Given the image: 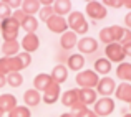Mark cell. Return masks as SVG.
Returning a JSON list of instances; mask_svg holds the SVG:
<instances>
[{
    "label": "cell",
    "mask_w": 131,
    "mask_h": 117,
    "mask_svg": "<svg viewBox=\"0 0 131 117\" xmlns=\"http://www.w3.org/2000/svg\"><path fill=\"white\" fill-rule=\"evenodd\" d=\"M20 28L25 30V35L27 33H35L37 28H38V18H37V17H32V15H27V18L23 20Z\"/></svg>",
    "instance_id": "26"
},
{
    "label": "cell",
    "mask_w": 131,
    "mask_h": 117,
    "mask_svg": "<svg viewBox=\"0 0 131 117\" xmlns=\"http://www.w3.org/2000/svg\"><path fill=\"white\" fill-rule=\"evenodd\" d=\"M81 117H98V115H96V114H95V112H93V111H91V109H88V111H86V112H85V114H83V115H81Z\"/></svg>",
    "instance_id": "41"
},
{
    "label": "cell",
    "mask_w": 131,
    "mask_h": 117,
    "mask_svg": "<svg viewBox=\"0 0 131 117\" xmlns=\"http://www.w3.org/2000/svg\"><path fill=\"white\" fill-rule=\"evenodd\" d=\"M123 7H126L128 12H131V0H123Z\"/></svg>",
    "instance_id": "43"
},
{
    "label": "cell",
    "mask_w": 131,
    "mask_h": 117,
    "mask_svg": "<svg viewBox=\"0 0 131 117\" xmlns=\"http://www.w3.org/2000/svg\"><path fill=\"white\" fill-rule=\"evenodd\" d=\"M93 112L98 117H108L115 112V99L113 97H100L93 104Z\"/></svg>",
    "instance_id": "4"
},
{
    "label": "cell",
    "mask_w": 131,
    "mask_h": 117,
    "mask_svg": "<svg viewBox=\"0 0 131 117\" xmlns=\"http://www.w3.org/2000/svg\"><path fill=\"white\" fill-rule=\"evenodd\" d=\"M123 117H131V112H128V114H125Z\"/></svg>",
    "instance_id": "45"
},
{
    "label": "cell",
    "mask_w": 131,
    "mask_h": 117,
    "mask_svg": "<svg viewBox=\"0 0 131 117\" xmlns=\"http://www.w3.org/2000/svg\"><path fill=\"white\" fill-rule=\"evenodd\" d=\"M40 8H42V5L38 0H22V10L25 12V15L35 17V13H38Z\"/></svg>",
    "instance_id": "25"
},
{
    "label": "cell",
    "mask_w": 131,
    "mask_h": 117,
    "mask_svg": "<svg viewBox=\"0 0 131 117\" xmlns=\"http://www.w3.org/2000/svg\"><path fill=\"white\" fill-rule=\"evenodd\" d=\"M129 41H131V30L125 28V30H123L121 38H119V45H121V46H125L126 43H129Z\"/></svg>",
    "instance_id": "37"
},
{
    "label": "cell",
    "mask_w": 131,
    "mask_h": 117,
    "mask_svg": "<svg viewBox=\"0 0 131 117\" xmlns=\"http://www.w3.org/2000/svg\"><path fill=\"white\" fill-rule=\"evenodd\" d=\"M78 97L85 106H91L98 101V92L96 89H78Z\"/></svg>",
    "instance_id": "22"
},
{
    "label": "cell",
    "mask_w": 131,
    "mask_h": 117,
    "mask_svg": "<svg viewBox=\"0 0 131 117\" xmlns=\"http://www.w3.org/2000/svg\"><path fill=\"white\" fill-rule=\"evenodd\" d=\"M17 106H18L17 104V97L13 94H0V109H2L5 114H8Z\"/></svg>",
    "instance_id": "23"
},
{
    "label": "cell",
    "mask_w": 131,
    "mask_h": 117,
    "mask_svg": "<svg viewBox=\"0 0 131 117\" xmlns=\"http://www.w3.org/2000/svg\"><path fill=\"white\" fill-rule=\"evenodd\" d=\"M5 2H7V5H8L10 8H13V10L22 8V0H5Z\"/></svg>",
    "instance_id": "38"
},
{
    "label": "cell",
    "mask_w": 131,
    "mask_h": 117,
    "mask_svg": "<svg viewBox=\"0 0 131 117\" xmlns=\"http://www.w3.org/2000/svg\"><path fill=\"white\" fill-rule=\"evenodd\" d=\"M77 45H78V35L73 33L71 30H68V32L63 33V35H60V46H61V50L71 51L73 48H77Z\"/></svg>",
    "instance_id": "12"
},
{
    "label": "cell",
    "mask_w": 131,
    "mask_h": 117,
    "mask_svg": "<svg viewBox=\"0 0 131 117\" xmlns=\"http://www.w3.org/2000/svg\"><path fill=\"white\" fill-rule=\"evenodd\" d=\"M77 48H78V53L83 54V56L85 54H91L98 50V40L93 38V36H83V38L78 40Z\"/></svg>",
    "instance_id": "9"
},
{
    "label": "cell",
    "mask_w": 131,
    "mask_h": 117,
    "mask_svg": "<svg viewBox=\"0 0 131 117\" xmlns=\"http://www.w3.org/2000/svg\"><path fill=\"white\" fill-rule=\"evenodd\" d=\"M12 18L15 20V22L18 23V25H22L23 20L27 18V15H25V12H23L22 8H18V10H13V12H12Z\"/></svg>",
    "instance_id": "34"
},
{
    "label": "cell",
    "mask_w": 131,
    "mask_h": 117,
    "mask_svg": "<svg viewBox=\"0 0 131 117\" xmlns=\"http://www.w3.org/2000/svg\"><path fill=\"white\" fill-rule=\"evenodd\" d=\"M20 46H22V50L25 53L32 54L40 48V38L37 36V33H27L20 41Z\"/></svg>",
    "instance_id": "11"
},
{
    "label": "cell",
    "mask_w": 131,
    "mask_h": 117,
    "mask_svg": "<svg viewBox=\"0 0 131 117\" xmlns=\"http://www.w3.org/2000/svg\"><path fill=\"white\" fill-rule=\"evenodd\" d=\"M23 101H25L27 107H37L42 102V92H38L37 89H27L23 92Z\"/></svg>",
    "instance_id": "16"
},
{
    "label": "cell",
    "mask_w": 131,
    "mask_h": 117,
    "mask_svg": "<svg viewBox=\"0 0 131 117\" xmlns=\"http://www.w3.org/2000/svg\"><path fill=\"white\" fill-rule=\"evenodd\" d=\"M116 76L123 82H129L131 84V63H126V61L119 63L118 68H116Z\"/></svg>",
    "instance_id": "24"
},
{
    "label": "cell",
    "mask_w": 131,
    "mask_h": 117,
    "mask_svg": "<svg viewBox=\"0 0 131 117\" xmlns=\"http://www.w3.org/2000/svg\"><path fill=\"white\" fill-rule=\"evenodd\" d=\"M18 32H20V25L12 18V17L0 22V33H2L3 41L17 40V38H18Z\"/></svg>",
    "instance_id": "3"
},
{
    "label": "cell",
    "mask_w": 131,
    "mask_h": 117,
    "mask_svg": "<svg viewBox=\"0 0 131 117\" xmlns=\"http://www.w3.org/2000/svg\"><path fill=\"white\" fill-rule=\"evenodd\" d=\"M60 96H61V87H60V84H57L55 81H51V84L42 92V102H45V104H48V106H51V104H55V102L60 99Z\"/></svg>",
    "instance_id": "8"
},
{
    "label": "cell",
    "mask_w": 131,
    "mask_h": 117,
    "mask_svg": "<svg viewBox=\"0 0 131 117\" xmlns=\"http://www.w3.org/2000/svg\"><path fill=\"white\" fill-rule=\"evenodd\" d=\"M5 84H7V76H3V74H0V87H3Z\"/></svg>",
    "instance_id": "42"
},
{
    "label": "cell",
    "mask_w": 131,
    "mask_h": 117,
    "mask_svg": "<svg viewBox=\"0 0 131 117\" xmlns=\"http://www.w3.org/2000/svg\"><path fill=\"white\" fill-rule=\"evenodd\" d=\"M10 17H12V8H10V7L7 5V2L3 0V2H0V22L10 18Z\"/></svg>",
    "instance_id": "32"
},
{
    "label": "cell",
    "mask_w": 131,
    "mask_h": 117,
    "mask_svg": "<svg viewBox=\"0 0 131 117\" xmlns=\"http://www.w3.org/2000/svg\"><path fill=\"white\" fill-rule=\"evenodd\" d=\"M125 25H126V28L131 30V12H128L125 15Z\"/></svg>",
    "instance_id": "39"
},
{
    "label": "cell",
    "mask_w": 131,
    "mask_h": 117,
    "mask_svg": "<svg viewBox=\"0 0 131 117\" xmlns=\"http://www.w3.org/2000/svg\"><path fill=\"white\" fill-rule=\"evenodd\" d=\"M85 63H86V60H85L83 54L75 53V54H70V56H68L67 68H68V69H71V71H75V73H80V71H83Z\"/></svg>",
    "instance_id": "13"
},
{
    "label": "cell",
    "mask_w": 131,
    "mask_h": 117,
    "mask_svg": "<svg viewBox=\"0 0 131 117\" xmlns=\"http://www.w3.org/2000/svg\"><path fill=\"white\" fill-rule=\"evenodd\" d=\"M61 99V104L65 106V107H73L77 102H80V97H78V89H68V91L61 92L60 96Z\"/></svg>",
    "instance_id": "19"
},
{
    "label": "cell",
    "mask_w": 131,
    "mask_h": 117,
    "mask_svg": "<svg viewBox=\"0 0 131 117\" xmlns=\"http://www.w3.org/2000/svg\"><path fill=\"white\" fill-rule=\"evenodd\" d=\"M7 84H8L10 87H20V86L23 84L22 73H10L8 76H7Z\"/></svg>",
    "instance_id": "28"
},
{
    "label": "cell",
    "mask_w": 131,
    "mask_h": 117,
    "mask_svg": "<svg viewBox=\"0 0 131 117\" xmlns=\"http://www.w3.org/2000/svg\"><path fill=\"white\" fill-rule=\"evenodd\" d=\"M98 36H100V41H103V43H105V46H106V45L115 43V40H113V33H111V28H110V26L100 30V35Z\"/></svg>",
    "instance_id": "29"
},
{
    "label": "cell",
    "mask_w": 131,
    "mask_h": 117,
    "mask_svg": "<svg viewBox=\"0 0 131 117\" xmlns=\"http://www.w3.org/2000/svg\"><path fill=\"white\" fill-rule=\"evenodd\" d=\"M53 12H55V15L68 17L73 12V3L70 0H57V2H53Z\"/></svg>",
    "instance_id": "17"
},
{
    "label": "cell",
    "mask_w": 131,
    "mask_h": 117,
    "mask_svg": "<svg viewBox=\"0 0 131 117\" xmlns=\"http://www.w3.org/2000/svg\"><path fill=\"white\" fill-rule=\"evenodd\" d=\"M51 81H53V79H51V76L48 73H40L33 78V89H37L38 92H43L45 89L51 84Z\"/></svg>",
    "instance_id": "20"
},
{
    "label": "cell",
    "mask_w": 131,
    "mask_h": 117,
    "mask_svg": "<svg viewBox=\"0 0 131 117\" xmlns=\"http://www.w3.org/2000/svg\"><path fill=\"white\" fill-rule=\"evenodd\" d=\"M116 89V81L110 76H103L100 78L98 86H96V92H98L101 97H111V94H115Z\"/></svg>",
    "instance_id": "7"
},
{
    "label": "cell",
    "mask_w": 131,
    "mask_h": 117,
    "mask_svg": "<svg viewBox=\"0 0 131 117\" xmlns=\"http://www.w3.org/2000/svg\"><path fill=\"white\" fill-rule=\"evenodd\" d=\"M60 117H73V115H71V114H70V112H65V114H61Z\"/></svg>",
    "instance_id": "44"
},
{
    "label": "cell",
    "mask_w": 131,
    "mask_h": 117,
    "mask_svg": "<svg viewBox=\"0 0 131 117\" xmlns=\"http://www.w3.org/2000/svg\"><path fill=\"white\" fill-rule=\"evenodd\" d=\"M101 3L106 8H121L123 7V0H103Z\"/></svg>",
    "instance_id": "36"
},
{
    "label": "cell",
    "mask_w": 131,
    "mask_h": 117,
    "mask_svg": "<svg viewBox=\"0 0 131 117\" xmlns=\"http://www.w3.org/2000/svg\"><path fill=\"white\" fill-rule=\"evenodd\" d=\"M123 51H125L126 56H131V41H129V43H126L125 46H123Z\"/></svg>",
    "instance_id": "40"
},
{
    "label": "cell",
    "mask_w": 131,
    "mask_h": 117,
    "mask_svg": "<svg viewBox=\"0 0 131 117\" xmlns=\"http://www.w3.org/2000/svg\"><path fill=\"white\" fill-rule=\"evenodd\" d=\"M105 54H106V60L110 61V63H123L126 58L125 51H123V46L119 43H111V45H106L105 46Z\"/></svg>",
    "instance_id": "6"
},
{
    "label": "cell",
    "mask_w": 131,
    "mask_h": 117,
    "mask_svg": "<svg viewBox=\"0 0 131 117\" xmlns=\"http://www.w3.org/2000/svg\"><path fill=\"white\" fill-rule=\"evenodd\" d=\"M3 114H5V112H3V111H2V109H0V117H2Z\"/></svg>",
    "instance_id": "46"
},
{
    "label": "cell",
    "mask_w": 131,
    "mask_h": 117,
    "mask_svg": "<svg viewBox=\"0 0 131 117\" xmlns=\"http://www.w3.org/2000/svg\"><path fill=\"white\" fill-rule=\"evenodd\" d=\"M75 81L78 84V89H96L100 76L93 69H83L80 73H77Z\"/></svg>",
    "instance_id": "2"
},
{
    "label": "cell",
    "mask_w": 131,
    "mask_h": 117,
    "mask_svg": "<svg viewBox=\"0 0 131 117\" xmlns=\"http://www.w3.org/2000/svg\"><path fill=\"white\" fill-rule=\"evenodd\" d=\"M67 23H68V28L73 33H77V35H86L90 30V25H88V20L85 17V13L77 12V10H73L67 17Z\"/></svg>",
    "instance_id": "1"
},
{
    "label": "cell",
    "mask_w": 131,
    "mask_h": 117,
    "mask_svg": "<svg viewBox=\"0 0 131 117\" xmlns=\"http://www.w3.org/2000/svg\"><path fill=\"white\" fill-rule=\"evenodd\" d=\"M129 112H131V104H129Z\"/></svg>",
    "instance_id": "47"
},
{
    "label": "cell",
    "mask_w": 131,
    "mask_h": 117,
    "mask_svg": "<svg viewBox=\"0 0 131 117\" xmlns=\"http://www.w3.org/2000/svg\"><path fill=\"white\" fill-rule=\"evenodd\" d=\"M85 13H86L93 22H98V20L106 18L108 8H106L101 2H88L86 7H85Z\"/></svg>",
    "instance_id": "5"
},
{
    "label": "cell",
    "mask_w": 131,
    "mask_h": 117,
    "mask_svg": "<svg viewBox=\"0 0 131 117\" xmlns=\"http://www.w3.org/2000/svg\"><path fill=\"white\" fill-rule=\"evenodd\" d=\"M17 56H18V60L22 61L23 68H28L30 64H32V54H28V53H25V51H22V53H18Z\"/></svg>",
    "instance_id": "35"
},
{
    "label": "cell",
    "mask_w": 131,
    "mask_h": 117,
    "mask_svg": "<svg viewBox=\"0 0 131 117\" xmlns=\"http://www.w3.org/2000/svg\"><path fill=\"white\" fill-rule=\"evenodd\" d=\"M38 15H40V22H45V23H47L48 20L55 15L53 7H42V8H40V12H38Z\"/></svg>",
    "instance_id": "31"
},
{
    "label": "cell",
    "mask_w": 131,
    "mask_h": 117,
    "mask_svg": "<svg viewBox=\"0 0 131 117\" xmlns=\"http://www.w3.org/2000/svg\"><path fill=\"white\" fill-rule=\"evenodd\" d=\"M47 26L51 33H58V35H63L65 32H68V23L65 17L60 15H53L50 20L47 22Z\"/></svg>",
    "instance_id": "10"
},
{
    "label": "cell",
    "mask_w": 131,
    "mask_h": 117,
    "mask_svg": "<svg viewBox=\"0 0 131 117\" xmlns=\"http://www.w3.org/2000/svg\"><path fill=\"white\" fill-rule=\"evenodd\" d=\"M7 115L8 117H32V111H30V107H27V106H17V107L12 109Z\"/></svg>",
    "instance_id": "27"
},
{
    "label": "cell",
    "mask_w": 131,
    "mask_h": 117,
    "mask_svg": "<svg viewBox=\"0 0 131 117\" xmlns=\"http://www.w3.org/2000/svg\"><path fill=\"white\" fill-rule=\"evenodd\" d=\"M111 69H113V64L110 63L105 56H103V58H98V60L93 63V71H95L98 76H100V74H101V76H108V73Z\"/></svg>",
    "instance_id": "21"
},
{
    "label": "cell",
    "mask_w": 131,
    "mask_h": 117,
    "mask_svg": "<svg viewBox=\"0 0 131 117\" xmlns=\"http://www.w3.org/2000/svg\"><path fill=\"white\" fill-rule=\"evenodd\" d=\"M111 28V33H113V40H115V43H119V38H121V35H123V26H119V25H111L110 26Z\"/></svg>",
    "instance_id": "33"
},
{
    "label": "cell",
    "mask_w": 131,
    "mask_h": 117,
    "mask_svg": "<svg viewBox=\"0 0 131 117\" xmlns=\"http://www.w3.org/2000/svg\"><path fill=\"white\" fill-rule=\"evenodd\" d=\"M50 76H51V79H53L57 84L61 86L68 79V68L65 66V64H57V66H53Z\"/></svg>",
    "instance_id": "18"
},
{
    "label": "cell",
    "mask_w": 131,
    "mask_h": 117,
    "mask_svg": "<svg viewBox=\"0 0 131 117\" xmlns=\"http://www.w3.org/2000/svg\"><path fill=\"white\" fill-rule=\"evenodd\" d=\"M115 97L121 102L131 104V84L129 82H119V86H116Z\"/></svg>",
    "instance_id": "14"
},
{
    "label": "cell",
    "mask_w": 131,
    "mask_h": 117,
    "mask_svg": "<svg viewBox=\"0 0 131 117\" xmlns=\"http://www.w3.org/2000/svg\"><path fill=\"white\" fill-rule=\"evenodd\" d=\"M22 46H20V41L18 40H13V41H3L2 43V54L5 58H13L20 53Z\"/></svg>",
    "instance_id": "15"
},
{
    "label": "cell",
    "mask_w": 131,
    "mask_h": 117,
    "mask_svg": "<svg viewBox=\"0 0 131 117\" xmlns=\"http://www.w3.org/2000/svg\"><path fill=\"white\" fill-rule=\"evenodd\" d=\"M86 111H88V106H85L83 102H77V104L70 109V114L73 117H81Z\"/></svg>",
    "instance_id": "30"
}]
</instances>
